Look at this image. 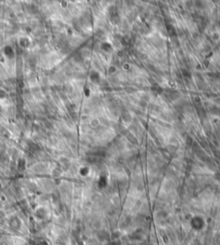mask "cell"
<instances>
[{
	"label": "cell",
	"mask_w": 220,
	"mask_h": 245,
	"mask_svg": "<svg viewBox=\"0 0 220 245\" xmlns=\"http://www.w3.org/2000/svg\"><path fill=\"white\" fill-rule=\"evenodd\" d=\"M10 226H11L12 229H15V230H19L21 228V223L20 221L18 220V218H14L11 219L10 221Z\"/></svg>",
	"instance_id": "1"
}]
</instances>
